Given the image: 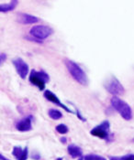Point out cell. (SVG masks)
Here are the masks:
<instances>
[{"mask_svg":"<svg viewBox=\"0 0 134 160\" xmlns=\"http://www.w3.org/2000/svg\"><path fill=\"white\" fill-rule=\"evenodd\" d=\"M64 63H65V66L68 70V72H70V74L72 75L73 79L80 84L82 85H87L88 83V79H87V76L84 72V70L73 61L71 60H64Z\"/></svg>","mask_w":134,"mask_h":160,"instance_id":"1","label":"cell"},{"mask_svg":"<svg viewBox=\"0 0 134 160\" xmlns=\"http://www.w3.org/2000/svg\"><path fill=\"white\" fill-rule=\"evenodd\" d=\"M110 102H111L112 107L121 115V117L123 119L129 121V120H131L132 118L131 109L130 105L126 102L122 101L121 99L118 98L116 96L111 99Z\"/></svg>","mask_w":134,"mask_h":160,"instance_id":"2","label":"cell"},{"mask_svg":"<svg viewBox=\"0 0 134 160\" xmlns=\"http://www.w3.org/2000/svg\"><path fill=\"white\" fill-rule=\"evenodd\" d=\"M29 80L33 85L38 87L40 91H43L45 89L46 83L50 81V77L49 75L43 71L38 72L35 70H32L29 73Z\"/></svg>","mask_w":134,"mask_h":160,"instance_id":"3","label":"cell"},{"mask_svg":"<svg viewBox=\"0 0 134 160\" xmlns=\"http://www.w3.org/2000/svg\"><path fill=\"white\" fill-rule=\"evenodd\" d=\"M52 33H53V29L48 26H44V25L34 26L29 30V34L31 35V37L35 38L40 41H42L43 39L47 38Z\"/></svg>","mask_w":134,"mask_h":160,"instance_id":"4","label":"cell"},{"mask_svg":"<svg viewBox=\"0 0 134 160\" xmlns=\"http://www.w3.org/2000/svg\"><path fill=\"white\" fill-rule=\"evenodd\" d=\"M110 122L109 121H103L100 124H98L95 128H93L90 131V134L92 136H97L98 138L110 141V139L112 137V135L110 132Z\"/></svg>","mask_w":134,"mask_h":160,"instance_id":"5","label":"cell"},{"mask_svg":"<svg viewBox=\"0 0 134 160\" xmlns=\"http://www.w3.org/2000/svg\"><path fill=\"white\" fill-rule=\"evenodd\" d=\"M105 88L113 95H121L124 92V87L115 77H111L110 80H108L107 83L105 84Z\"/></svg>","mask_w":134,"mask_h":160,"instance_id":"6","label":"cell"},{"mask_svg":"<svg viewBox=\"0 0 134 160\" xmlns=\"http://www.w3.org/2000/svg\"><path fill=\"white\" fill-rule=\"evenodd\" d=\"M12 62L17 72L20 76V78L26 79L27 75L29 73V65L21 58H16L13 60Z\"/></svg>","mask_w":134,"mask_h":160,"instance_id":"7","label":"cell"},{"mask_svg":"<svg viewBox=\"0 0 134 160\" xmlns=\"http://www.w3.org/2000/svg\"><path fill=\"white\" fill-rule=\"evenodd\" d=\"M44 97L46 100H48L49 102H51L52 103H54V104H56V105H58L59 107H61L62 108L63 110H65V111L67 112H71V113H73V112L71 110V109H69L66 105H64L62 102L61 101H60V99L58 98L51 91H49V90H47V91H45L44 92Z\"/></svg>","mask_w":134,"mask_h":160,"instance_id":"8","label":"cell"},{"mask_svg":"<svg viewBox=\"0 0 134 160\" xmlns=\"http://www.w3.org/2000/svg\"><path fill=\"white\" fill-rule=\"evenodd\" d=\"M32 115H29L16 123V129L19 132H29L32 130Z\"/></svg>","mask_w":134,"mask_h":160,"instance_id":"9","label":"cell"},{"mask_svg":"<svg viewBox=\"0 0 134 160\" xmlns=\"http://www.w3.org/2000/svg\"><path fill=\"white\" fill-rule=\"evenodd\" d=\"M17 21L20 24L29 25L38 23L40 21V18H37L35 16L26 14V13H19L17 15Z\"/></svg>","mask_w":134,"mask_h":160,"instance_id":"10","label":"cell"},{"mask_svg":"<svg viewBox=\"0 0 134 160\" xmlns=\"http://www.w3.org/2000/svg\"><path fill=\"white\" fill-rule=\"evenodd\" d=\"M67 151L69 153V155L73 158H81L83 155V150L82 148H79L76 145L71 144L68 146L67 148Z\"/></svg>","mask_w":134,"mask_h":160,"instance_id":"11","label":"cell"},{"mask_svg":"<svg viewBox=\"0 0 134 160\" xmlns=\"http://www.w3.org/2000/svg\"><path fill=\"white\" fill-rule=\"evenodd\" d=\"M19 1L17 0H13V1H10L8 2V4H1L0 5V11L2 13H7L9 12V11H12L13 9L16 8L17 5H18Z\"/></svg>","mask_w":134,"mask_h":160,"instance_id":"12","label":"cell"},{"mask_svg":"<svg viewBox=\"0 0 134 160\" xmlns=\"http://www.w3.org/2000/svg\"><path fill=\"white\" fill-rule=\"evenodd\" d=\"M48 114L53 120H59V119L62 118V113L59 110H56V109H50Z\"/></svg>","mask_w":134,"mask_h":160,"instance_id":"13","label":"cell"},{"mask_svg":"<svg viewBox=\"0 0 134 160\" xmlns=\"http://www.w3.org/2000/svg\"><path fill=\"white\" fill-rule=\"evenodd\" d=\"M23 152H24V149H22L20 147H14L12 151V155L18 160L21 158V156L23 155Z\"/></svg>","mask_w":134,"mask_h":160,"instance_id":"14","label":"cell"},{"mask_svg":"<svg viewBox=\"0 0 134 160\" xmlns=\"http://www.w3.org/2000/svg\"><path fill=\"white\" fill-rule=\"evenodd\" d=\"M110 160H134V154H128L123 157H110Z\"/></svg>","mask_w":134,"mask_h":160,"instance_id":"15","label":"cell"},{"mask_svg":"<svg viewBox=\"0 0 134 160\" xmlns=\"http://www.w3.org/2000/svg\"><path fill=\"white\" fill-rule=\"evenodd\" d=\"M56 131H57L58 133H60V134L64 135V134H67V133H68L69 129H68V127H67L65 124L60 123V124H58V125L56 126Z\"/></svg>","mask_w":134,"mask_h":160,"instance_id":"16","label":"cell"},{"mask_svg":"<svg viewBox=\"0 0 134 160\" xmlns=\"http://www.w3.org/2000/svg\"><path fill=\"white\" fill-rule=\"evenodd\" d=\"M85 160H107L105 158L98 156V155H95V154H89L86 155L85 157Z\"/></svg>","mask_w":134,"mask_h":160,"instance_id":"17","label":"cell"},{"mask_svg":"<svg viewBox=\"0 0 134 160\" xmlns=\"http://www.w3.org/2000/svg\"><path fill=\"white\" fill-rule=\"evenodd\" d=\"M28 158V148L26 147L24 148V152H23V155L21 156V158H19V159L18 160H27Z\"/></svg>","mask_w":134,"mask_h":160,"instance_id":"18","label":"cell"},{"mask_svg":"<svg viewBox=\"0 0 134 160\" xmlns=\"http://www.w3.org/2000/svg\"><path fill=\"white\" fill-rule=\"evenodd\" d=\"M31 158H32L34 160H39L40 158V155H39V154H35V155L33 154Z\"/></svg>","mask_w":134,"mask_h":160,"instance_id":"19","label":"cell"},{"mask_svg":"<svg viewBox=\"0 0 134 160\" xmlns=\"http://www.w3.org/2000/svg\"><path fill=\"white\" fill-rule=\"evenodd\" d=\"M4 60H6V54H4V53H1V65L3 64Z\"/></svg>","mask_w":134,"mask_h":160,"instance_id":"20","label":"cell"},{"mask_svg":"<svg viewBox=\"0 0 134 160\" xmlns=\"http://www.w3.org/2000/svg\"><path fill=\"white\" fill-rule=\"evenodd\" d=\"M60 141H61L62 144H66V142H67V138H66V137H61Z\"/></svg>","mask_w":134,"mask_h":160,"instance_id":"21","label":"cell"},{"mask_svg":"<svg viewBox=\"0 0 134 160\" xmlns=\"http://www.w3.org/2000/svg\"><path fill=\"white\" fill-rule=\"evenodd\" d=\"M0 158H1V160H9V159H8V158H4V156H3V155H1V156H0Z\"/></svg>","mask_w":134,"mask_h":160,"instance_id":"22","label":"cell"},{"mask_svg":"<svg viewBox=\"0 0 134 160\" xmlns=\"http://www.w3.org/2000/svg\"><path fill=\"white\" fill-rule=\"evenodd\" d=\"M78 160H85V158H82V157H81V158H79V159Z\"/></svg>","mask_w":134,"mask_h":160,"instance_id":"23","label":"cell"},{"mask_svg":"<svg viewBox=\"0 0 134 160\" xmlns=\"http://www.w3.org/2000/svg\"><path fill=\"white\" fill-rule=\"evenodd\" d=\"M56 160H62V158H57Z\"/></svg>","mask_w":134,"mask_h":160,"instance_id":"24","label":"cell"},{"mask_svg":"<svg viewBox=\"0 0 134 160\" xmlns=\"http://www.w3.org/2000/svg\"><path fill=\"white\" fill-rule=\"evenodd\" d=\"M133 141H134V139H133Z\"/></svg>","mask_w":134,"mask_h":160,"instance_id":"25","label":"cell"}]
</instances>
